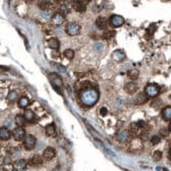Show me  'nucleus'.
<instances>
[{
  "mask_svg": "<svg viewBox=\"0 0 171 171\" xmlns=\"http://www.w3.org/2000/svg\"><path fill=\"white\" fill-rule=\"evenodd\" d=\"M98 97H100L98 91L91 87H87L80 92V100L86 107L94 106L98 100Z\"/></svg>",
  "mask_w": 171,
  "mask_h": 171,
  "instance_id": "1",
  "label": "nucleus"
},
{
  "mask_svg": "<svg viewBox=\"0 0 171 171\" xmlns=\"http://www.w3.org/2000/svg\"><path fill=\"white\" fill-rule=\"evenodd\" d=\"M159 87L155 84H148L146 87V89H145V92H146V94L148 95L149 97H155L159 94Z\"/></svg>",
  "mask_w": 171,
  "mask_h": 171,
  "instance_id": "2",
  "label": "nucleus"
},
{
  "mask_svg": "<svg viewBox=\"0 0 171 171\" xmlns=\"http://www.w3.org/2000/svg\"><path fill=\"white\" fill-rule=\"evenodd\" d=\"M50 81H51V84L53 85L54 88L61 90V88L63 87V80H61V78L59 76V75L52 73V74L50 75Z\"/></svg>",
  "mask_w": 171,
  "mask_h": 171,
  "instance_id": "3",
  "label": "nucleus"
},
{
  "mask_svg": "<svg viewBox=\"0 0 171 171\" xmlns=\"http://www.w3.org/2000/svg\"><path fill=\"white\" fill-rule=\"evenodd\" d=\"M66 31H67V33L69 34L70 36H75V35H77V34L79 33L80 27H79V25L76 24V23H70L69 25L67 26Z\"/></svg>",
  "mask_w": 171,
  "mask_h": 171,
  "instance_id": "4",
  "label": "nucleus"
},
{
  "mask_svg": "<svg viewBox=\"0 0 171 171\" xmlns=\"http://www.w3.org/2000/svg\"><path fill=\"white\" fill-rule=\"evenodd\" d=\"M24 145L27 150H33L36 146V138L33 135H27L24 141Z\"/></svg>",
  "mask_w": 171,
  "mask_h": 171,
  "instance_id": "5",
  "label": "nucleus"
},
{
  "mask_svg": "<svg viewBox=\"0 0 171 171\" xmlns=\"http://www.w3.org/2000/svg\"><path fill=\"white\" fill-rule=\"evenodd\" d=\"M13 136L15 137V141H22L27 135H26V131L23 127H18L13 131Z\"/></svg>",
  "mask_w": 171,
  "mask_h": 171,
  "instance_id": "6",
  "label": "nucleus"
},
{
  "mask_svg": "<svg viewBox=\"0 0 171 171\" xmlns=\"http://www.w3.org/2000/svg\"><path fill=\"white\" fill-rule=\"evenodd\" d=\"M28 164L32 167H40L43 164V158L38 156V155H35L29 160Z\"/></svg>",
  "mask_w": 171,
  "mask_h": 171,
  "instance_id": "7",
  "label": "nucleus"
},
{
  "mask_svg": "<svg viewBox=\"0 0 171 171\" xmlns=\"http://www.w3.org/2000/svg\"><path fill=\"white\" fill-rule=\"evenodd\" d=\"M110 22L112 24V26H114V27H120V26H122L124 24V18L121 17V15H114L111 17Z\"/></svg>",
  "mask_w": 171,
  "mask_h": 171,
  "instance_id": "8",
  "label": "nucleus"
},
{
  "mask_svg": "<svg viewBox=\"0 0 171 171\" xmlns=\"http://www.w3.org/2000/svg\"><path fill=\"white\" fill-rule=\"evenodd\" d=\"M55 156V150L53 148H51V147H48V148H46L43 152V158L45 160H51L52 158H54Z\"/></svg>",
  "mask_w": 171,
  "mask_h": 171,
  "instance_id": "9",
  "label": "nucleus"
},
{
  "mask_svg": "<svg viewBox=\"0 0 171 171\" xmlns=\"http://www.w3.org/2000/svg\"><path fill=\"white\" fill-rule=\"evenodd\" d=\"M148 98L149 96L146 94V92L145 93H139V94H137L135 96V98H134V104H136V105H143V104H145V102H148Z\"/></svg>",
  "mask_w": 171,
  "mask_h": 171,
  "instance_id": "10",
  "label": "nucleus"
},
{
  "mask_svg": "<svg viewBox=\"0 0 171 171\" xmlns=\"http://www.w3.org/2000/svg\"><path fill=\"white\" fill-rule=\"evenodd\" d=\"M27 161L24 160V159H20L18 161H15V170H18V171H22V170H25L26 167H27Z\"/></svg>",
  "mask_w": 171,
  "mask_h": 171,
  "instance_id": "11",
  "label": "nucleus"
},
{
  "mask_svg": "<svg viewBox=\"0 0 171 171\" xmlns=\"http://www.w3.org/2000/svg\"><path fill=\"white\" fill-rule=\"evenodd\" d=\"M10 135H11V133H10V131L6 127L0 128V138L2 141H7L8 138L10 137Z\"/></svg>",
  "mask_w": 171,
  "mask_h": 171,
  "instance_id": "12",
  "label": "nucleus"
},
{
  "mask_svg": "<svg viewBox=\"0 0 171 171\" xmlns=\"http://www.w3.org/2000/svg\"><path fill=\"white\" fill-rule=\"evenodd\" d=\"M65 20V17L64 15H61V13H57L52 17V23L54 25H61L63 24V22Z\"/></svg>",
  "mask_w": 171,
  "mask_h": 171,
  "instance_id": "13",
  "label": "nucleus"
},
{
  "mask_svg": "<svg viewBox=\"0 0 171 171\" xmlns=\"http://www.w3.org/2000/svg\"><path fill=\"white\" fill-rule=\"evenodd\" d=\"M125 90L128 93L133 94V93H135L136 90H137V85H136L135 83H133V82H129V83H127V84L125 85Z\"/></svg>",
  "mask_w": 171,
  "mask_h": 171,
  "instance_id": "14",
  "label": "nucleus"
},
{
  "mask_svg": "<svg viewBox=\"0 0 171 171\" xmlns=\"http://www.w3.org/2000/svg\"><path fill=\"white\" fill-rule=\"evenodd\" d=\"M113 57L117 61H122L123 59H125V53H124L122 50H116L114 51V53H113Z\"/></svg>",
  "mask_w": 171,
  "mask_h": 171,
  "instance_id": "15",
  "label": "nucleus"
},
{
  "mask_svg": "<svg viewBox=\"0 0 171 171\" xmlns=\"http://www.w3.org/2000/svg\"><path fill=\"white\" fill-rule=\"evenodd\" d=\"M45 132L47 135L49 136H53L54 134H55L56 130H55V126H54V124H49V125L46 126L45 128Z\"/></svg>",
  "mask_w": 171,
  "mask_h": 171,
  "instance_id": "16",
  "label": "nucleus"
},
{
  "mask_svg": "<svg viewBox=\"0 0 171 171\" xmlns=\"http://www.w3.org/2000/svg\"><path fill=\"white\" fill-rule=\"evenodd\" d=\"M108 20L105 18H98L96 20V26L100 29H107Z\"/></svg>",
  "mask_w": 171,
  "mask_h": 171,
  "instance_id": "17",
  "label": "nucleus"
},
{
  "mask_svg": "<svg viewBox=\"0 0 171 171\" xmlns=\"http://www.w3.org/2000/svg\"><path fill=\"white\" fill-rule=\"evenodd\" d=\"M48 46L51 49H57L59 47V41L56 38H51L48 40Z\"/></svg>",
  "mask_w": 171,
  "mask_h": 171,
  "instance_id": "18",
  "label": "nucleus"
},
{
  "mask_svg": "<svg viewBox=\"0 0 171 171\" xmlns=\"http://www.w3.org/2000/svg\"><path fill=\"white\" fill-rule=\"evenodd\" d=\"M162 116H163L164 120L169 121L171 120V107H166L162 112Z\"/></svg>",
  "mask_w": 171,
  "mask_h": 171,
  "instance_id": "19",
  "label": "nucleus"
},
{
  "mask_svg": "<svg viewBox=\"0 0 171 171\" xmlns=\"http://www.w3.org/2000/svg\"><path fill=\"white\" fill-rule=\"evenodd\" d=\"M24 116H25L26 120L29 121V122H32V121H34V119H35V114H34L33 111H31V110H26Z\"/></svg>",
  "mask_w": 171,
  "mask_h": 171,
  "instance_id": "20",
  "label": "nucleus"
},
{
  "mask_svg": "<svg viewBox=\"0 0 171 171\" xmlns=\"http://www.w3.org/2000/svg\"><path fill=\"white\" fill-rule=\"evenodd\" d=\"M128 137H129V134H128L127 131H121V132L117 135L118 141H120L121 143H125V141H127Z\"/></svg>",
  "mask_w": 171,
  "mask_h": 171,
  "instance_id": "21",
  "label": "nucleus"
},
{
  "mask_svg": "<svg viewBox=\"0 0 171 171\" xmlns=\"http://www.w3.org/2000/svg\"><path fill=\"white\" fill-rule=\"evenodd\" d=\"M29 104H30V102H29V98L28 97H26V96H23V97H20V100H18V105L20 108H27L29 106Z\"/></svg>",
  "mask_w": 171,
  "mask_h": 171,
  "instance_id": "22",
  "label": "nucleus"
},
{
  "mask_svg": "<svg viewBox=\"0 0 171 171\" xmlns=\"http://www.w3.org/2000/svg\"><path fill=\"white\" fill-rule=\"evenodd\" d=\"M26 121L27 120H26L25 116L18 115L17 117H15V123H17V125H18V127H23V126L25 125Z\"/></svg>",
  "mask_w": 171,
  "mask_h": 171,
  "instance_id": "23",
  "label": "nucleus"
},
{
  "mask_svg": "<svg viewBox=\"0 0 171 171\" xmlns=\"http://www.w3.org/2000/svg\"><path fill=\"white\" fill-rule=\"evenodd\" d=\"M127 75H128V77L129 78H131V79H137L138 78V76H139V72L137 71V70H135V69H131V70H129L128 71V73H127Z\"/></svg>",
  "mask_w": 171,
  "mask_h": 171,
  "instance_id": "24",
  "label": "nucleus"
},
{
  "mask_svg": "<svg viewBox=\"0 0 171 171\" xmlns=\"http://www.w3.org/2000/svg\"><path fill=\"white\" fill-rule=\"evenodd\" d=\"M75 9H76L77 11H79V13H84L85 9H86V6H85V4L83 2L78 1V2H76V4H75Z\"/></svg>",
  "mask_w": 171,
  "mask_h": 171,
  "instance_id": "25",
  "label": "nucleus"
},
{
  "mask_svg": "<svg viewBox=\"0 0 171 171\" xmlns=\"http://www.w3.org/2000/svg\"><path fill=\"white\" fill-rule=\"evenodd\" d=\"M65 56H66L68 59H74V55H75V52L74 50H72V49H67L65 50Z\"/></svg>",
  "mask_w": 171,
  "mask_h": 171,
  "instance_id": "26",
  "label": "nucleus"
},
{
  "mask_svg": "<svg viewBox=\"0 0 171 171\" xmlns=\"http://www.w3.org/2000/svg\"><path fill=\"white\" fill-rule=\"evenodd\" d=\"M17 97H18V93L15 91H10L7 95L8 100H10V102H15V100H17Z\"/></svg>",
  "mask_w": 171,
  "mask_h": 171,
  "instance_id": "27",
  "label": "nucleus"
},
{
  "mask_svg": "<svg viewBox=\"0 0 171 171\" xmlns=\"http://www.w3.org/2000/svg\"><path fill=\"white\" fill-rule=\"evenodd\" d=\"M153 158L158 161V160H160V159L162 158V153L160 151H155L153 154Z\"/></svg>",
  "mask_w": 171,
  "mask_h": 171,
  "instance_id": "28",
  "label": "nucleus"
},
{
  "mask_svg": "<svg viewBox=\"0 0 171 171\" xmlns=\"http://www.w3.org/2000/svg\"><path fill=\"white\" fill-rule=\"evenodd\" d=\"M114 36H115V32H114V31H107V32L104 34V37H105L106 39L112 38V37H114Z\"/></svg>",
  "mask_w": 171,
  "mask_h": 171,
  "instance_id": "29",
  "label": "nucleus"
},
{
  "mask_svg": "<svg viewBox=\"0 0 171 171\" xmlns=\"http://www.w3.org/2000/svg\"><path fill=\"white\" fill-rule=\"evenodd\" d=\"M160 141H161V138H160V136H158V135H154L151 139V141H152L153 145H157V143H160Z\"/></svg>",
  "mask_w": 171,
  "mask_h": 171,
  "instance_id": "30",
  "label": "nucleus"
},
{
  "mask_svg": "<svg viewBox=\"0 0 171 171\" xmlns=\"http://www.w3.org/2000/svg\"><path fill=\"white\" fill-rule=\"evenodd\" d=\"M168 129H166V128H164V129H161V131H160V134H161L162 136H168V133H169Z\"/></svg>",
  "mask_w": 171,
  "mask_h": 171,
  "instance_id": "31",
  "label": "nucleus"
},
{
  "mask_svg": "<svg viewBox=\"0 0 171 171\" xmlns=\"http://www.w3.org/2000/svg\"><path fill=\"white\" fill-rule=\"evenodd\" d=\"M40 6L42 8H43V9H46V8H48L49 6H50V4H49V2H45V1H44V2H41L40 3Z\"/></svg>",
  "mask_w": 171,
  "mask_h": 171,
  "instance_id": "32",
  "label": "nucleus"
},
{
  "mask_svg": "<svg viewBox=\"0 0 171 171\" xmlns=\"http://www.w3.org/2000/svg\"><path fill=\"white\" fill-rule=\"evenodd\" d=\"M100 114H102V116H105L106 114H107V109H106V108H102V110H100Z\"/></svg>",
  "mask_w": 171,
  "mask_h": 171,
  "instance_id": "33",
  "label": "nucleus"
},
{
  "mask_svg": "<svg viewBox=\"0 0 171 171\" xmlns=\"http://www.w3.org/2000/svg\"><path fill=\"white\" fill-rule=\"evenodd\" d=\"M52 171H61V170H59V167H56V168H54Z\"/></svg>",
  "mask_w": 171,
  "mask_h": 171,
  "instance_id": "34",
  "label": "nucleus"
},
{
  "mask_svg": "<svg viewBox=\"0 0 171 171\" xmlns=\"http://www.w3.org/2000/svg\"><path fill=\"white\" fill-rule=\"evenodd\" d=\"M72 1H75V2H78V1H79V0H72Z\"/></svg>",
  "mask_w": 171,
  "mask_h": 171,
  "instance_id": "35",
  "label": "nucleus"
},
{
  "mask_svg": "<svg viewBox=\"0 0 171 171\" xmlns=\"http://www.w3.org/2000/svg\"><path fill=\"white\" fill-rule=\"evenodd\" d=\"M169 130L171 131V123H170V126H169Z\"/></svg>",
  "mask_w": 171,
  "mask_h": 171,
  "instance_id": "36",
  "label": "nucleus"
},
{
  "mask_svg": "<svg viewBox=\"0 0 171 171\" xmlns=\"http://www.w3.org/2000/svg\"><path fill=\"white\" fill-rule=\"evenodd\" d=\"M169 154H170V156H171V149H170V151H169Z\"/></svg>",
  "mask_w": 171,
  "mask_h": 171,
  "instance_id": "37",
  "label": "nucleus"
},
{
  "mask_svg": "<svg viewBox=\"0 0 171 171\" xmlns=\"http://www.w3.org/2000/svg\"><path fill=\"white\" fill-rule=\"evenodd\" d=\"M85 1H90V0H85Z\"/></svg>",
  "mask_w": 171,
  "mask_h": 171,
  "instance_id": "38",
  "label": "nucleus"
},
{
  "mask_svg": "<svg viewBox=\"0 0 171 171\" xmlns=\"http://www.w3.org/2000/svg\"><path fill=\"white\" fill-rule=\"evenodd\" d=\"M15 171H17V170H15Z\"/></svg>",
  "mask_w": 171,
  "mask_h": 171,
  "instance_id": "39",
  "label": "nucleus"
}]
</instances>
